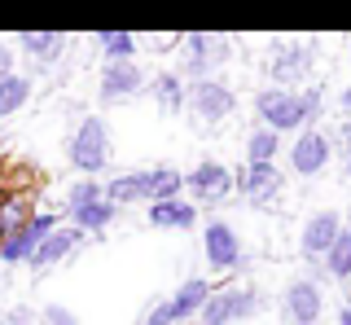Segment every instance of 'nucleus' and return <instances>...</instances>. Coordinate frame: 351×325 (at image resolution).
Segmentation results:
<instances>
[{"mask_svg": "<svg viewBox=\"0 0 351 325\" xmlns=\"http://www.w3.org/2000/svg\"><path fill=\"white\" fill-rule=\"evenodd\" d=\"M110 154H114V145H110L106 119L101 115H84L80 123H75L71 141H66V158H71V167L97 180V171L110 167Z\"/></svg>", "mask_w": 351, "mask_h": 325, "instance_id": "obj_1", "label": "nucleus"}, {"mask_svg": "<svg viewBox=\"0 0 351 325\" xmlns=\"http://www.w3.org/2000/svg\"><path fill=\"white\" fill-rule=\"evenodd\" d=\"M312 71H316V45L312 40H281V45H272L268 62H263L268 88H290V93L312 80Z\"/></svg>", "mask_w": 351, "mask_h": 325, "instance_id": "obj_2", "label": "nucleus"}, {"mask_svg": "<svg viewBox=\"0 0 351 325\" xmlns=\"http://www.w3.org/2000/svg\"><path fill=\"white\" fill-rule=\"evenodd\" d=\"M263 308V290L255 281H233V286H215V295L206 299V308L197 312L202 325H241Z\"/></svg>", "mask_w": 351, "mask_h": 325, "instance_id": "obj_3", "label": "nucleus"}, {"mask_svg": "<svg viewBox=\"0 0 351 325\" xmlns=\"http://www.w3.org/2000/svg\"><path fill=\"white\" fill-rule=\"evenodd\" d=\"M228 62V40L219 31H193L180 40V80L197 84V80H215V71Z\"/></svg>", "mask_w": 351, "mask_h": 325, "instance_id": "obj_4", "label": "nucleus"}, {"mask_svg": "<svg viewBox=\"0 0 351 325\" xmlns=\"http://www.w3.org/2000/svg\"><path fill=\"white\" fill-rule=\"evenodd\" d=\"M255 115H259V128H272L277 136L307 128L303 97L290 93V88H263V93H255Z\"/></svg>", "mask_w": 351, "mask_h": 325, "instance_id": "obj_5", "label": "nucleus"}, {"mask_svg": "<svg viewBox=\"0 0 351 325\" xmlns=\"http://www.w3.org/2000/svg\"><path fill=\"white\" fill-rule=\"evenodd\" d=\"M184 110L202 128H215L237 110V93L228 88L224 80H197V84H189V106H184Z\"/></svg>", "mask_w": 351, "mask_h": 325, "instance_id": "obj_6", "label": "nucleus"}, {"mask_svg": "<svg viewBox=\"0 0 351 325\" xmlns=\"http://www.w3.org/2000/svg\"><path fill=\"white\" fill-rule=\"evenodd\" d=\"M202 255L211 264V273H237L246 264V246H241V233L228 220H211L202 229Z\"/></svg>", "mask_w": 351, "mask_h": 325, "instance_id": "obj_7", "label": "nucleus"}, {"mask_svg": "<svg viewBox=\"0 0 351 325\" xmlns=\"http://www.w3.org/2000/svg\"><path fill=\"white\" fill-rule=\"evenodd\" d=\"M281 317L285 325H316L325 317V290H321V281L316 277H294L290 286H285V295H281Z\"/></svg>", "mask_w": 351, "mask_h": 325, "instance_id": "obj_8", "label": "nucleus"}, {"mask_svg": "<svg viewBox=\"0 0 351 325\" xmlns=\"http://www.w3.org/2000/svg\"><path fill=\"white\" fill-rule=\"evenodd\" d=\"M233 189L255 207H272L285 189V171L277 162H246L241 171H233Z\"/></svg>", "mask_w": 351, "mask_h": 325, "instance_id": "obj_9", "label": "nucleus"}, {"mask_svg": "<svg viewBox=\"0 0 351 325\" xmlns=\"http://www.w3.org/2000/svg\"><path fill=\"white\" fill-rule=\"evenodd\" d=\"M329 158H334V136L321 132V128H303V136H294L290 145V171L303 180L321 176L329 167Z\"/></svg>", "mask_w": 351, "mask_h": 325, "instance_id": "obj_10", "label": "nucleus"}, {"mask_svg": "<svg viewBox=\"0 0 351 325\" xmlns=\"http://www.w3.org/2000/svg\"><path fill=\"white\" fill-rule=\"evenodd\" d=\"M53 229H58V215H53V211H36L18 233H9L5 242H0V264H27V259L36 255V246Z\"/></svg>", "mask_w": 351, "mask_h": 325, "instance_id": "obj_11", "label": "nucleus"}, {"mask_svg": "<svg viewBox=\"0 0 351 325\" xmlns=\"http://www.w3.org/2000/svg\"><path fill=\"white\" fill-rule=\"evenodd\" d=\"M141 88H149V75L141 62H106L101 80H97V97L101 101H128Z\"/></svg>", "mask_w": 351, "mask_h": 325, "instance_id": "obj_12", "label": "nucleus"}, {"mask_svg": "<svg viewBox=\"0 0 351 325\" xmlns=\"http://www.w3.org/2000/svg\"><path fill=\"white\" fill-rule=\"evenodd\" d=\"M184 189L193 193V202H224L228 193H233V171L215 158H202L189 176H184Z\"/></svg>", "mask_w": 351, "mask_h": 325, "instance_id": "obj_13", "label": "nucleus"}, {"mask_svg": "<svg viewBox=\"0 0 351 325\" xmlns=\"http://www.w3.org/2000/svg\"><path fill=\"white\" fill-rule=\"evenodd\" d=\"M343 233V220H338L334 211H316L303 220V233H299V255L307 259V264H321L325 251L334 246V237Z\"/></svg>", "mask_w": 351, "mask_h": 325, "instance_id": "obj_14", "label": "nucleus"}, {"mask_svg": "<svg viewBox=\"0 0 351 325\" xmlns=\"http://www.w3.org/2000/svg\"><path fill=\"white\" fill-rule=\"evenodd\" d=\"M88 242V233H80L75 224H58L44 242L36 246V255L27 259L31 268H58V264H66L71 255H80V246Z\"/></svg>", "mask_w": 351, "mask_h": 325, "instance_id": "obj_15", "label": "nucleus"}, {"mask_svg": "<svg viewBox=\"0 0 351 325\" xmlns=\"http://www.w3.org/2000/svg\"><path fill=\"white\" fill-rule=\"evenodd\" d=\"M31 215H36V193H31V185H5L0 180V242L9 233H18Z\"/></svg>", "mask_w": 351, "mask_h": 325, "instance_id": "obj_16", "label": "nucleus"}, {"mask_svg": "<svg viewBox=\"0 0 351 325\" xmlns=\"http://www.w3.org/2000/svg\"><path fill=\"white\" fill-rule=\"evenodd\" d=\"M215 295V286H211V277H184L180 286H176V295H167V303H171V312H176V321H189V317H197V312L206 308V299Z\"/></svg>", "mask_w": 351, "mask_h": 325, "instance_id": "obj_17", "label": "nucleus"}, {"mask_svg": "<svg viewBox=\"0 0 351 325\" xmlns=\"http://www.w3.org/2000/svg\"><path fill=\"white\" fill-rule=\"evenodd\" d=\"M18 49L27 53L36 67H53L66 53V36L62 31H18Z\"/></svg>", "mask_w": 351, "mask_h": 325, "instance_id": "obj_18", "label": "nucleus"}, {"mask_svg": "<svg viewBox=\"0 0 351 325\" xmlns=\"http://www.w3.org/2000/svg\"><path fill=\"white\" fill-rule=\"evenodd\" d=\"M149 93H154V101H158L162 115H180L184 106H189V84L180 80V71H158L149 80Z\"/></svg>", "mask_w": 351, "mask_h": 325, "instance_id": "obj_19", "label": "nucleus"}, {"mask_svg": "<svg viewBox=\"0 0 351 325\" xmlns=\"http://www.w3.org/2000/svg\"><path fill=\"white\" fill-rule=\"evenodd\" d=\"M149 224L154 229H193L197 224V207L189 198H171V202H149Z\"/></svg>", "mask_w": 351, "mask_h": 325, "instance_id": "obj_20", "label": "nucleus"}, {"mask_svg": "<svg viewBox=\"0 0 351 325\" xmlns=\"http://www.w3.org/2000/svg\"><path fill=\"white\" fill-rule=\"evenodd\" d=\"M106 202H114V207L149 202V180H145V171H123V176L106 180Z\"/></svg>", "mask_w": 351, "mask_h": 325, "instance_id": "obj_21", "label": "nucleus"}, {"mask_svg": "<svg viewBox=\"0 0 351 325\" xmlns=\"http://www.w3.org/2000/svg\"><path fill=\"white\" fill-rule=\"evenodd\" d=\"M66 211H71V220H66V224H75V229H80V233H106L110 229V224H114L119 220V207H114V202H88V207H66Z\"/></svg>", "mask_w": 351, "mask_h": 325, "instance_id": "obj_22", "label": "nucleus"}, {"mask_svg": "<svg viewBox=\"0 0 351 325\" xmlns=\"http://www.w3.org/2000/svg\"><path fill=\"white\" fill-rule=\"evenodd\" d=\"M145 180H149V202H171V198H180V193H184V171H176L171 162L149 167Z\"/></svg>", "mask_w": 351, "mask_h": 325, "instance_id": "obj_23", "label": "nucleus"}, {"mask_svg": "<svg viewBox=\"0 0 351 325\" xmlns=\"http://www.w3.org/2000/svg\"><path fill=\"white\" fill-rule=\"evenodd\" d=\"M321 268H325L329 281H351V224H343V233H338L334 246L325 251Z\"/></svg>", "mask_w": 351, "mask_h": 325, "instance_id": "obj_24", "label": "nucleus"}, {"mask_svg": "<svg viewBox=\"0 0 351 325\" xmlns=\"http://www.w3.org/2000/svg\"><path fill=\"white\" fill-rule=\"evenodd\" d=\"M27 101H31V75H22V71L5 75V80H0V119L18 115Z\"/></svg>", "mask_w": 351, "mask_h": 325, "instance_id": "obj_25", "label": "nucleus"}, {"mask_svg": "<svg viewBox=\"0 0 351 325\" xmlns=\"http://www.w3.org/2000/svg\"><path fill=\"white\" fill-rule=\"evenodd\" d=\"M97 49H101L106 62H136V36L132 31H101L97 36Z\"/></svg>", "mask_w": 351, "mask_h": 325, "instance_id": "obj_26", "label": "nucleus"}, {"mask_svg": "<svg viewBox=\"0 0 351 325\" xmlns=\"http://www.w3.org/2000/svg\"><path fill=\"white\" fill-rule=\"evenodd\" d=\"M277 154H281V136L272 128L246 132V162H277Z\"/></svg>", "mask_w": 351, "mask_h": 325, "instance_id": "obj_27", "label": "nucleus"}, {"mask_svg": "<svg viewBox=\"0 0 351 325\" xmlns=\"http://www.w3.org/2000/svg\"><path fill=\"white\" fill-rule=\"evenodd\" d=\"M101 198H106V185L93 176L71 180V189H66V207H88V202H101Z\"/></svg>", "mask_w": 351, "mask_h": 325, "instance_id": "obj_28", "label": "nucleus"}, {"mask_svg": "<svg viewBox=\"0 0 351 325\" xmlns=\"http://www.w3.org/2000/svg\"><path fill=\"white\" fill-rule=\"evenodd\" d=\"M40 321L44 325H80V317H75L66 303H44V308H40Z\"/></svg>", "mask_w": 351, "mask_h": 325, "instance_id": "obj_29", "label": "nucleus"}, {"mask_svg": "<svg viewBox=\"0 0 351 325\" xmlns=\"http://www.w3.org/2000/svg\"><path fill=\"white\" fill-rule=\"evenodd\" d=\"M141 325H180V321H176L171 303H167V299H158V303H149V312L141 317Z\"/></svg>", "mask_w": 351, "mask_h": 325, "instance_id": "obj_30", "label": "nucleus"}, {"mask_svg": "<svg viewBox=\"0 0 351 325\" xmlns=\"http://www.w3.org/2000/svg\"><path fill=\"white\" fill-rule=\"evenodd\" d=\"M299 97H303V115H307V128H316V119H321V110H325V97H321V88H303Z\"/></svg>", "mask_w": 351, "mask_h": 325, "instance_id": "obj_31", "label": "nucleus"}, {"mask_svg": "<svg viewBox=\"0 0 351 325\" xmlns=\"http://www.w3.org/2000/svg\"><path fill=\"white\" fill-rule=\"evenodd\" d=\"M0 325H36V312L31 308H9L5 317H0Z\"/></svg>", "mask_w": 351, "mask_h": 325, "instance_id": "obj_32", "label": "nucleus"}, {"mask_svg": "<svg viewBox=\"0 0 351 325\" xmlns=\"http://www.w3.org/2000/svg\"><path fill=\"white\" fill-rule=\"evenodd\" d=\"M5 75H14V49L0 45V80H5Z\"/></svg>", "mask_w": 351, "mask_h": 325, "instance_id": "obj_33", "label": "nucleus"}, {"mask_svg": "<svg viewBox=\"0 0 351 325\" xmlns=\"http://www.w3.org/2000/svg\"><path fill=\"white\" fill-rule=\"evenodd\" d=\"M338 154H343V158H351V123H343V128H338Z\"/></svg>", "mask_w": 351, "mask_h": 325, "instance_id": "obj_34", "label": "nucleus"}, {"mask_svg": "<svg viewBox=\"0 0 351 325\" xmlns=\"http://www.w3.org/2000/svg\"><path fill=\"white\" fill-rule=\"evenodd\" d=\"M338 106H343V123H351V84L338 93Z\"/></svg>", "mask_w": 351, "mask_h": 325, "instance_id": "obj_35", "label": "nucleus"}, {"mask_svg": "<svg viewBox=\"0 0 351 325\" xmlns=\"http://www.w3.org/2000/svg\"><path fill=\"white\" fill-rule=\"evenodd\" d=\"M338 325H351V299L338 303Z\"/></svg>", "mask_w": 351, "mask_h": 325, "instance_id": "obj_36", "label": "nucleus"}, {"mask_svg": "<svg viewBox=\"0 0 351 325\" xmlns=\"http://www.w3.org/2000/svg\"><path fill=\"white\" fill-rule=\"evenodd\" d=\"M343 167H347V180H351V158H343Z\"/></svg>", "mask_w": 351, "mask_h": 325, "instance_id": "obj_37", "label": "nucleus"}, {"mask_svg": "<svg viewBox=\"0 0 351 325\" xmlns=\"http://www.w3.org/2000/svg\"><path fill=\"white\" fill-rule=\"evenodd\" d=\"M347 62H351V40H347Z\"/></svg>", "mask_w": 351, "mask_h": 325, "instance_id": "obj_38", "label": "nucleus"}, {"mask_svg": "<svg viewBox=\"0 0 351 325\" xmlns=\"http://www.w3.org/2000/svg\"><path fill=\"white\" fill-rule=\"evenodd\" d=\"M0 286H5V281H0Z\"/></svg>", "mask_w": 351, "mask_h": 325, "instance_id": "obj_39", "label": "nucleus"}]
</instances>
